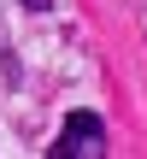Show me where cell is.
Returning <instances> with one entry per match:
<instances>
[{
    "label": "cell",
    "instance_id": "cell-1",
    "mask_svg": "<svg viewBox=\"0 0 147 159\" xmlns=\"http://www.w3.org/2000/svg\"><path fill=\"white\" fill-rule=\"evenodd\" d=\"M53 153L59 159H100L106 153V124L94 112H71L65 130H59V142H53Z\"/></svg>",
    "mask_w": 147,
    "mask_h": 159
},
{
    "label": "cell",
    "instance_id": "cell-2",
    "mask_svg": "<svg viewBox=\"0 0 147 159\" xmlns=\"http://www.w3.org/2000/svg\"><path fill=\"white\" fill-rule=\"evenodd\" d=\"M24 6H29V12H47V6H53V0H24Z\"/></svg>",
    "mask_w": 147,
    "mask_h": 159
}]
</instances>
